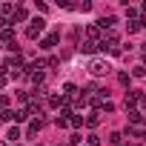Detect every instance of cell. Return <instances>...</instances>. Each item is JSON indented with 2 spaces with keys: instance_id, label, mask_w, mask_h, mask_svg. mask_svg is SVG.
<instances>
[{
  "instance_id": "3957f363",
  "label": "cell",
  "mask_w": 146,
  "mask_h": 146,
  "mask_svg": "<svg viewBox=\"0 0 146 146\" xmlns=\"http://www.w3.org/2000/svg\"><path fill=\"white\" fill-rule=\"evenodd\" d=\"M54 43H57V35H49V37H46V40H43L40 46H43V49H52Z\"/></svg>"
},
{
  "instance_id": "8992f818",
  "label": "cell",
  "mask_w": 146,
  "mask_h": 146,
  "mask_svg": "<svg viewBox=\"0 0 146 146\" xmlns=\"http://www.w3.org/2000/svg\"><path fill=\"white\" fill-rule=\"evenodd\" d=\"M6 137H9V140H12V143H15V140H17V137H20V129H17V126H15V129H9V135H6Z\"/></svg>"
},
{
  "instance_id": "8fae6325",
  "label": "cell",
  "mask_w": 146,
  "mask_h": 146,
  "mask_svg": "<svg viewBox=\"0 0 146 146\" xmlns=\"http://www.w3.org/2000/svg\"><path fill=\"white\" fill-rule=\"evenodd\" d=\"M143 60H146V46H143Z\"/></svg>"
},
{
  "instance_id": "7a4b0ae2",
  "label": "cell",
  "mask_w": 146,
  "mask_h": 146,
  "mask_svg": "<svg viewBox=\"0 0 146 146\" xmlns=\"http://www.w3.org/2000/svg\"><path fill=\"white\" fill-rule=\"evenodd\" d=\"M43 26H46V20H43V17H35V20H32V26H29V32H26V35H29V37H37V35H40V32H43Z\"/></svg>"
},
{
  "instance_id": "6da1fadb",
  "label": "cell",
  "mask_w": 146,
  "mask_h": 146,
  "mask_svg": "<svg viewBox=\"0 0 146 146\" xmlns=\"http://www.w3.org/2000/svg\"><path fill=\"white\" fill-rule=\"evenodd\" d=\"M89 72H92V75H98V78H100V75H106V72H109V63H103L100 57H95V60L89 63Z\"/></svg>"
},
{
  "instance_id": "9c48e42d",
  "label": "cell",
  "mask_w": 146,
  "mask_h": 146,
  "mask_svg": "<svg viewBox=\"0 0 146 146\" xmlns=\"http://www.w3.org/2000/svg\"><path fill=\"white\" fill-rule=\"evenodd\" d=\"M6 23H9V20H6V17H0V29H6Z\"/></svg>"
},
{
  "instance_id": "30bf717a",
  "label": "cell",
  "mask_w": 146,
  "mask_h": 146,
  "mask_svg": "<svg viewBox=\"0 0 146 146\" xmlns=\"http://www.w3.org/2000/svg\"><path fill=\"white\" fill-rule=\"evenodd\" d=\"M3 86H6V78H3V75H0V89H3Z\"/></svg>"
},
{
  "instance_id": "ba28073f",
  "label": "cell",
  "mask_w": 146,
  "mask_h": 146,
  "mask_svg": "<svg viewBox=\"0 0 146 146\" xmlns=\"http://www.w3.org/2000/svg\"><path fill=\"white\" fill-rule=\"evenodd\" d=\"M86 123H89V126H98V112H92V115H89V120H86Z\"/></svg>"
},
{
  "instance_id": "277c9868",
  "label": "cell",
  "mask_w": 146,
  "mask_h": 146,
  "mask_svg": "<svg viewBox=\"0 0 146 146\" xmlns=\"http://www.w3.org/2000/svg\"><path fill=\"white\" fill-rule=\"evenodd\" d=\"M129 120H132V123H143V117H140L137 109H129Z\"/></svg>"
},
{
  "instance_id": "52a82bcc",
  "label": "cell",
  "mask_w": 146,
  "mask_h": 146,
  "mask_svg": "<svg viewBox=\"0 0 146 146\" xmlns=\"http://www.w3.org/2000/svg\"><path fill=\"white\" fill-rule=\"evenodd\" d=\"M15 20H26V9H15ZM12 20V23H15Z\"/></svg>"
},
{
  "instance_id": "5b68a950",
  "label": "cell",
  "mask_w": 146,
  "mask_h": 146,
  "mask_svg": "<svg viewBox=\"0 0 146 146\" xmlns=\"http://www.w3.org/2000/svg\"><path fill=\"white\" fill-rule=\"evenodd\" d=\"M0 37H3L6 43H12V40H15V32H12V29H3V35H0Z\"/></svg>"
}]
</instances>
